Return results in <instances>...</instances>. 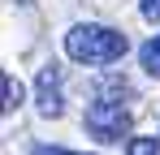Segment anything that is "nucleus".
<instances>
[{
  "label": "nucleus",
  "mask_w": 160,
  "mask_h": 155,
  "mask_svg": "<svg viewBox=\"0 0 160 155\" xmlns=\"http://www.w3.org/2000/svg\"><path fill=\"white\" fill-rule=\"evenodd\" d=\"M61 82H65V73H61V65H43L39 69V82H35V91H39V112L43 116H61L65 112V91H61Z\"/></svg>",
  "instance_id": "obj_3"
},
{
  "label": "nucleus",
  "mask_w": 160,
  "mask_h": 155,
  "mask_svg": "<svg viewBox=\"0 0 160 155\" xmlns=\"http://www.w3.org/2000/svg\"><path fill=\"white\" fill-rule=\"evenodd\" d=\"M138 9H143V17H147V22H160V0H143Z\"/></svg>",
  "instance_id": "obj_7"
},
{
  "label": "nucleus",
  "mask_w": 160,
  "mask_h": 155,
  "mask_svg": "<svg viewBox=\"0 0 160 155\" xmlns=\"http://www.w3.org/2000/svg\"><path fill=\"white\" fill-rule=\"evenodd\" d=\"M0 86H4V103H0V108H4V112H13V108L22 103V95H26V91H22V82H18L13 73H4V82H0Z\"/></svg>",
  "instance_id": "obj_5"
},
{
  "label": "nucleus",
  "mask_w": 160,
  "mask_h": 155,
  "mask_svg": "<svg viewBox=\"0 0 160 155\" xmlns=\"http://www.w3.org/2000/svg\"><path fill=\"white\" fill-rule=\"evenodd\" d=\"M138 60H143V69H147L152 78H160V35H156V39H147V43L138 48Z\"/></svg>",
  "instance_id": "obj_4"
},
{
  "label": "nucleus",
  "mask_w": 160,
  "mask_h": 155,
  "mask_svg": "<svg viewBox=\"0 0 160 155\" xmlns=\"http://www.w3.org/2000/svg\"><path fill=\"white\" fill-rule=\"evenodd\" d=\"M82 125H87V134H91V138H100V142H121V138L130 134V103H121L117 82H112V78H108V82H100L95 99L87 103Z\"/></svg>",
  "instance_id": "obj_2"
},
{
  "label": "nucleus",
  "mask_w": 160,
  "mask_h": 155,
  "mask_svg": "<svg viewBox=\"0 0 160 155\" xmlns=\"http://www.w3.org/2000/svg\"><path fill=\"white\" fill-rule=\"evenodd\" d=\"M65 52L78 60V65H117L126 52H130V39L112 26H100V22H87V26H74L65 35Z\"/></svg>",
  "instance_id": "obj_1"
},
{
  "label": "nucleus",
  "mask_w": 160,
  "mask_h": 155,
  "mask_svg": "<svg viewBox=\"0 0 160 155\" xmlns=\"http://www.w3.org/2000/svg\"><path fill=\"white\" fill-rule=\"evenodd\" d=\"M30 155H82V151H65V147H35Z\"/></svg>",
  "instance_id": "obj_8"
},
{
  "label": "nucleus",
  "mask_w": 160,
  "mask_h": 155,
  "mask_svg": "<svg viewBox=\"0 0 160 155\" xmlns=\"http://www.w3.org/2000/svg\"><path fill=\"white\" fill-rule=\"evenodd\" d=\"M126 155H160V147H156V138H130Z\"/></svg>",
  "instance_id": "obj_6"
}]
</instances>
